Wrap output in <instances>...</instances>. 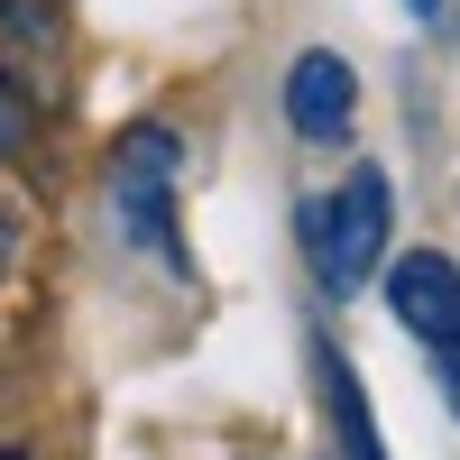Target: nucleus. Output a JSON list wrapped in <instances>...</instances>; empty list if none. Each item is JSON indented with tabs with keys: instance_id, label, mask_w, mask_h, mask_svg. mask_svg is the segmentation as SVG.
I'll use <instances>...</instances> for the list:
<instances>
[{
	"instance_id": "6",
	"label": "nucleus",
	"mask_w": 460,
	"mask_h": 460,
	"mask_svg": "<svg viewBox=\"0 0 460 460\" xmlns=\"http://www.w3.org/2000/svg\"><path fill=\"white\" fill-rule=\"evenodd\" d=\"M19 138H28V102H19V84H10V74H0V157H10Z\"/></svg>"
},
{
	"instance_id": "9",
	"label": "nucleus",
	"mask_w": 460,
	"mask_h": 460,
	"mask_svg": "<svg viewBox=\"0 0 460 460\" xmlns=\"http://www.w3.org/2000/svg\"><path fill=\"white\" fill-rule=\"evenodd\" d=\"M405 10H414V19H433V10H442V0H405Z\"/></svg>"
},
{
	"instance_id": "5",
	"label": "nucleus",
	"mask_w": 460,
	"mask_h": 460,
	"mask_svg": "<svg viewBox=\"0 0 460 460\" xmlns=\"http://www.w3.org/2000/svg\"><path fill=\"white\" fill-rule=\"evenodd\" d=\"M323 387H332V424H341V460H387L377 451V424H368V396H359V377L323 359Z\"/></svg>"
},
{
	"instance_id": "2",
	"label": "nucleus",
	"mask_w": 460,
	"mask_h": 460,
	"mask_svg": "<svg viewBox=\"0 0 460 460\" xmlns=\"http://www.w3.org/2000/svg\"><path fill=\"white\" fill-rule=\"evenodd\" d=\"M111 203H120V221L138 230V240H166V203H175V129H129L120 157H111Z\"/></svg>"
},
{
	"instance_id": "4",
	"label": "nucleus",
	"mask_w": 460,
	"mask_h": 460,
	"mask_svg": "<svg viewBox=\"0 0 460 460\" xmlns=\"http://www.w3.org/2000/svg\"><path fill=\"white\" fill-rule=\"evenodd\" d=\"M350 111H359V74L341 65L332 47H304V56H295V74H286V129L323 147V138L350 129Z\"/></svg>"
},
{
	"instance_id": "1",
	"label": "nucleus",
	"mask_w": 460,
	"mask_h": 460,
	"mask_svg": "<svg viewBox=\"0 0 460 460\" xmlns=\"http://www.w3.org/2000/svg\"><path fill=\"white\" fill-rule=\"evenodd\" d=\"M387 221H396L387 166H350V184L314 203V267H323L332 295H359L377 277V258H387Z\"/></svg>"
},
{
	"instance_id": "3",
	"label": "nucleus",
	"mask_w": 460,
	"mask_h": 460,
	"mask_svg": "<svg viewBox=\"0 0 460 460\" xmlns=\"http://www.w3.org/2000/svg\"><path fill=\"white\" fill-rule=\"evenodd\" d=\"M387 314L433 350H460V267L442 249H405L387 267Z\"/></svg>"
},
{
	"instance_id": "8",
	"label": "nucleus",
	"mask_w": 460,
	"mask_h": 460,
	"mask_svg": "<svg viewBox=\"0 0 460 460\" xmlns=\"http://www.w3.org/2000/svg\"><path fill=\"white\" fill-rule=\"evenodd\" d=\"M442 396L460 405V350H442Z\"/></svg>"
},
{
	"instance_id": "10",
	"label": "nucleus",
	"mask_w": 460,
	"mask_h": 460,
	"mask_svg": "<svg viewBox=\"0 0 460 460\" xmlns=\"http://www.w3.org/2000/svg\"><path fill=\"white\" fill-rule=\"evenodd\" d=\"M0 460H37V451H19V442H0Z\"/></svg>"
},
{
	"instance_id": "7",
	"label": "nucleus",
	"mask_w": 460,
	"mask_h": 460,
	"mask_svg": "<svg viewBox=\"0 0 460 460\" xmlns=\"http://www.w3.org/2000/svg\"><path fill=\"white\" fill-rule=\"evenodd\" d=\"M19 240H28V230H19V212L0 203V277H10V258H19Z\"/></svg>"
}]
</instances>
